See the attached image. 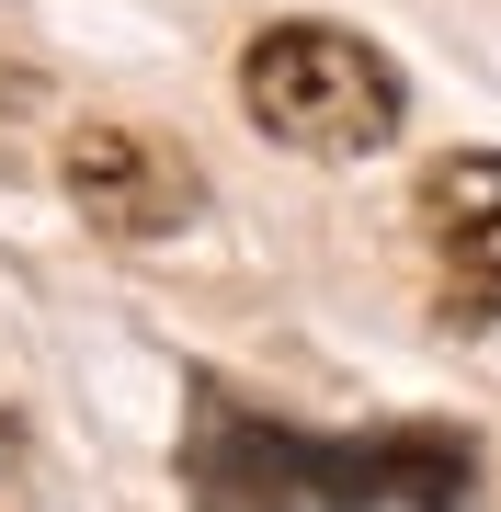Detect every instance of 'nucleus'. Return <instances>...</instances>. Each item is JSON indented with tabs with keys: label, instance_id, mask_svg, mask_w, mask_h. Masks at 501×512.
Wrapping results in <instances>:
<instances>
[{
	"label": "nucleus",
	"instance_id": "obj_3",
	"mask_svg": "<svg viewBox=\"0 0 501 512\" xmlns=\"http://www.w3.org/2000/svg\"><path fill=\"white\" fill-rule=\"evenodd\" d=\"M57 183H69V205L103 239H171V228L205 217V171L171 137H149V126H80L69 160H57Z\"/></svg>",
	"mask_w": 501,
	"mask_h": 512
},
{
	"label": "nucleus",
	"instance_id": "obj_2",
	"mask_svg": "<svg viewBox=\"0 0 501 512\" xmlns=\"http://www.w3.org/2000/svg\"><path fill=\"white\" fill-rule=\"evenodd\" d=\"M240 103L274 148H308V160H365L410 114L388 46H365L353 23H262L240 57Z\"/></svg>",
	"mask_w": 501,
	"mask_h": 512
},
{
	"label": "nucleus",
	"instance_id": "obj_5",
	"mask_svg": "<svg viewBox=\"0 0 501 512\" xmlns=\"http://www.w3.org/2000/svg\"><path fill=\"white\" fill-rule=\"evenodd\" d=\"M0 512H35V444L12 410H0Z\"/></svg>",
	"mask_w": 501,
	"mask_h": 512
},
{
	"label": "nucleus",
	"instance_id": "obj_4",
	"mask_svg": "<svg viewBox=\"0 0 501 512\" xmlns=\"http://www.w3.org/2000/svg\"><path fill=\"white\" fill-rule=\"evenodd\" d=\"M422 239L445 251V274L501 296V148H456L422 171Z\"/></svg>",
	"mask_w": 501,
	"mask_h": 512
},
{
	"label": "nucleus",
	"instance_id": "obj_1",
	"mask_svg": "<svg viewBox=\"0 0 501 512\" xmlns=\"http://www.w3.org/2000/svg\"><path fill=\"white\" fill-rule=\"evenodd\" d=\"M194 512H467L479 444L456 421H376V433H297L240 387H194L183 410Z\"/></svg>",
	"mask_w": 501,
	"mask_h": 512
}]
</instances>
